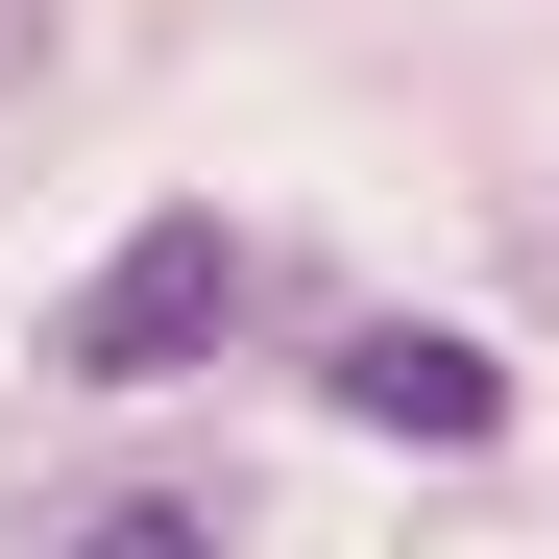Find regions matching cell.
Segmentation results:
<instances>
[{"mask_svg":"<svg viewBox=\"0 0 559 559\" xmlns=\"http://www.w3.org/2000/svg\"><path fill=\"white\" fill-rule=\"evenodd\" d=\"M219 317H243V219H219V195H170V219H122V267H98V293L49 317V365H73V390H170Z\"/></svg>","mask_w":559,"mask_h":559,"instance_id":"obj_1","label":"cell"},{"mask_svg":"<svg viewBox=\"0 0 559 559\" xmlns=\"http://www.w3.org/2000/svg\"><path fill=\"white\" fill-rule=\"evenodd\" d=\"M341 414L414 438V462H487V438H511V365L462 341V317H365V341H341Z\"/></svg>","mask_w":559,"mask_h":559,"instance_id":"obj_2","label":"cell"},{"mask_svg":"<svg viewBox=\"0 0 559 559\" xmlns=\"http://www.w3.org/2000/svg\"><path fill=\"white\" fill-rule=\"evenodd\" d=\"M49 559H219V511H170V487H122V511H73Z\"/></svg>","mask_w":559,"mask_h":559,"instance_id":"obj_3","label":"cell"}]
</instances>
